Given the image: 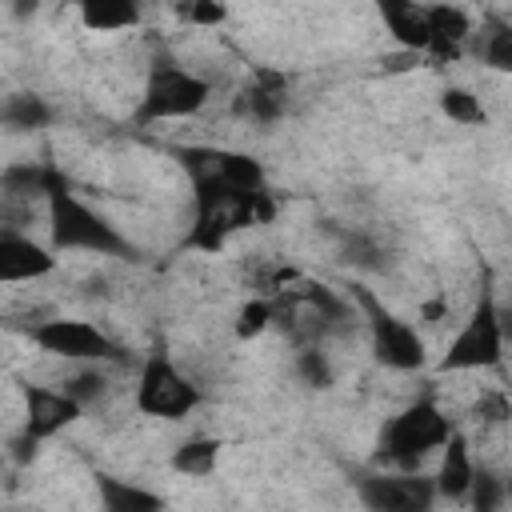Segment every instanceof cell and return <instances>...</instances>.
<instances>
[{"label":"cell","instance_id":"22","mask_svg":"<svg viewBox=\"0 0 512 512\" xmlns=\"http://www.w3.org/2000/svg\"><path fill=\"white\" fill-rule=\"evenodd\" d=\"M440 112H444L452 124H464V128H476V124L488 120L480 96L468 92V88H460V84H448V88L440 92Z\"/></svg>","mask_w":512,"mask_h":512},{"label":"cell","instance_id":"4","mask_svg":"<svg viewBox=\"0 0 512 512\" xmlns=\"http://www.w3.org/2000/svg\"><path fill=\"white\" fill-rule=\"evenodd\" d=\"M504 328H500V304L492 296V288L484 284L468 320L460 324V332L448 340L444 356H440V372H480V368H496L504 360Z\"/></svg>","mask_w":512,"mask_h":512},{"label":"cell","instance_id":"9","mask_svg":"<svg viewBox=\"0 0 512 512\" xmlns=\"http://www.w3.org/2000/svg\"><path fill=\"white\" fill-rule=\"evenodd\" d=\"M84 412V404L76 396H68L64 388H48V384H24V432L36 440H52L56 432H64L68 424H76Z\"/></svg>","mask_w":512,"mask_h":512},{"label":"cell","instance_id":"7","mask_svg":"<svg viewBox=\"0 0 512 512\" xmlns=\"http://www.w3.org/2000/svg\"><path fill=\"white\" fill-rule=\"evenodd\" d=\"M28 336L40 352L60 356V360H76V364H116V360H124V348L108 332H100L96 324L76 320V316H52V320L36 324Z\"/></svg>","mask_w":512,"mask_h":512},{"label":"cell","instance_id":"23","mask_svg":"<svg viewBox=\"0 0 512 512\" xmlns=\"http://www.w3.org/2000/svg\"><path fill=\"white\" fill-rule=\"evenodd\" d=\"M276 324V296H252V300H244V308H240V316H236V336L240 340H256L260 332H268Z\"/></svg>","mask_w":512,"mask_h":512},{"label":"cell","instance_id":"21","mask_svg":"<svg viewBox=\"0 0 512 512\" xmlns=\"http://www.w3.org/2000/svg\"><path fill=\"white\" fill-rule=\"evenodd\" d=\"M220 172H224V180H228L236 192H260V188H268L260 160L248 156V152H228V148H220Z\"/></svg>","mask_w":512,"mask_h":512},{"label":"cell","instance_id":"8","mask_svg":"<svg viewBox=\"0 0 512 512\" xmlns=\"http://www.w3.org/2000/svg\"><path fill=\"white\" fill-rule=\"evenodd\" d=\"M356 492L372 512H428L436 500V480L416 476V468L372 472L356 480Z\"/></svg>","mask_w":512,"mask_h":512},{"label":"cell","instance_id":"6","mask_svg":"<svg viewBox=\"0 0 512 512\" xmlns=\"http://www.w3.org/2000/svg\"><path fill=\"white\" fill-rule=\"evenodd\" d=\"M200 404V388L164 356L152 352L136 376V408L156 420H184Z\"/></svg>","mask_w":512,"mask_h":512},{"label":"cell","instance_id":"2","mask_svg":"<svg viewBox=\"0 0 512 512\" xmlns=\"http://www.w3.org/2000/svg\"><path fill=\"white\" fill-rule=\"evenodd\" d=\"M452 436L448 416L440 412L436 400L420 396L408 408H400L376 436V464H392V468H420L424 456H432L436 448H444V440Z\"/></svg>","mask_w":512,"mask_h":512},{"label":"cell","instance_id":"3","mask_svg":"<svg viewBox=\"0 0 512 512\" xmlns=\"http://www.w3.org/2000/svg\"><path fill=\"white\" fill-rule=\"evenodd\" d=\"M208 96H212V84L200 72H188L176 60H156L152 72H148V80H144V92L136 100L132 124L148 128V124L196 116L208 104Z\"/></svg>","mask_w":512,"mask_h":512},{"label":"cell","instance_id":"29","mask_svg":"<svg viewBox=\"0 0 512 512\" xmlns=\"http://www.w3.org/2000/svg\"><path fill=\"white\" fill-rule=\"evenodd\" d=\"M500 328H504V340L512 344V304H504V308H500Z\"/></svg>","mask_w":512,"mask_h":512},{"label":"cell","instance_id":"31","mask_svg":"<svg viewBox=\"0 0 512 512\" xmlns=\"http://www.w3.org/2000/svg\"><path fill=\"white\" fill-rule=\"evenodd\" d=\"M416 4H420V0H416Z\"/></svg>","mask_w":512,"mask_h":512},{"label":"cell","instance_id":"17","mask_svg":"<svg viewBox=\"0 0 512 512\" xmlns=\"http://www.w3.org/2000/svg\"><path fill=\"white\" fill-rule=\"evenodd\" d=\"M56 168H40V164H12L4 168V192L12 200H48L52 184H56Z\"/></svg>","mask_w":512,"mask_h":512},{"label":"cell","instance_id":"12","mask_svg":"<svg viewBox=\"0 0 512 512\" xmlns=\"http://www.w3.org/2000/svg\"><path fill=\"white\" fill-rule=\"evenodd\" d=\"M240 108L256 124H276L284 116V108H288V80L276 68H256V76L240 92Z\"/></svg>","mask_w":512,"mask_h":512},{"label":"cell","instance_id":"1","mask_svg":"<svg viewBox=\"0 0 512 512\" xmlns=\"http://www.w3.org/2000/svg\"><path fill=\"white\" fill-rule=\"evenodd\" d=\"M44 204H48V240L56 252H96L116 260H136V248L128 244V236H120V228L104 212L84 204L64 176H56Z\"/></svg>","mask_w":512,"mask_h":512},{"label":"cell","instance_id":"13","mask_svg":"<svg viewBox=\"0 0 512 512\" xmlns=\"http://www.w3.org/2000/svg\"><path fill=\"white\" fill-rule=\"evenodd\" d=\"M424 8H428V28H432V44H428L424 56L460 60L464 40L472 36V20L456 4H424Z\"/></svg>","mask_w":512,"mask_h":512},{"label":"cell","instance_id":"19","mask_svg":"<svg viewBox=\"0 0 512 512\" xmlns=\"http://www.w3.org/2000/svg\"><path fill=\"white\" fill-rule=\"evenodd\" d=\"M220 440L216 436H188L176 452H172V468L180 472V476H208V472H216V464H220Z\"/></svg>","mask_w":512,"mask_h":512},{"label":"cell","instance_id":"5","mask_svg":"<svg viewBox=\"0 0 512 512\" xmlns=\"http://www.w3.org/2000/svg\"><path fill=\"white\" fill-rule=\"evenodd\" d=\"M352 300L360 304L364 312V324H368V340H372V356L392 368V372H420L428 364V348H424V336L400 320L392 308H384L368 288H352Z\"/></svg>","mask_w":512,"mask_h":512},{"label":"cell","instance_id":"14","mask_svg":"<svg viewBox=\"0 0 512 512\" xmlns=\"http://www.w3.org/2000/svg\"><path fill=\"white\" fill-rule=\"evenodd\" d=\"M436 480V496L444 500H468V488L476 480V464H472V452H468V440L460 432H452L444 440V456H440V472L432 476Z\"/></svg>","mask_w":512,"mask_h":512},{"label":"cell","instance_id":"28","mask_svg":"<svg viewBox=\"0 0 512 512\" xmlns=\"http://www.w3.org/2000/svg\"><path fill=\"white\" fill-rule=\"evenodd\" d=\"M476 416L488 420V424H500V420L512 416V404H508V396H500V392H484V396L476 400Z\"/></svg>","mask_w":512,"mask_h":512},{"label":"cell","instance_id":"24","mask_svg":"<svg viewBox=\"0 0 512 512\" xmlns=\"http://www.w3.org/2000/svg\"><path fill=\"white\" fill-rule=\"evenodd\" d=\"M296 376L308 384V388H332V364L328 356L320 352V344H304L296 352Z\"/></svg>","mask_w":512,"mask_h":512},{"label":"cell","instance_id":"16","mask_svg":"<svg viewBox=\"0 0 512 512\" xmlns=\"http://www.w3.org/2000/svg\"><path fill=\"white\" fill-rule=\"evenodd\" d=\"M76 8L92 32H120L140 24V0H76Z\"/></svg>","mask_w":512,"mask_h":512},{"label":"cell","instance_id":"25","mask_svg":"<svg viewBox=\"0 0 512 512\" xmlns=\"http://www.w3.org/2000/svg\"><path fill=\"white\" fill-rule=\"evenodd\" d=\"M468 500H472V508H476V512H496V508L508 500V484L480 468V472H476V480H472V488H468Z\"/></svg>","mask_w":512,"mask_h":512},{"label":"cell","instance_id":"11","mask_svg":"<svg viewBox=\"0 0 512 512\" xmlns=\"http://www.w3.org/2000/svg\"><path fill=\"white\" fill-rule=\"evenodd\" d=\"M380 8V20L384 28L392 32V40L404 48V52H428L432 44V28H428V8L416 4V0H376Z\"/></svg>","mask_w":512,"mask_h":512},{"label":"cell","instance_id":"30","mask_svg":"<svg viewBox=\"0 0 512 512\" xmlns=\"http://www.w3.org/2000/svg\"><path fill=\"white\" fill-rule=\"evenodd\" d=\"M440 312H444V304H440V300H432V304H424V320H436Z\"/></svg>","mask_w":512,"mask_h":512},{"label":"cell","instance_id":"15","mask_svg":"<svg viewBox=\"0 0 512 512\" xmlns=\"http://www.w3.org/2000/svg\"><path fill=\"white\" fill-rule=\"evenodd\" d=\"M96 496L104 504V512H160L164 508V496L160 492H148L140 484H128V480H116V476H96Z\"/></svg>","mask_w":512,"mask_h":512},{"label":"cell","instance_id":"27","mask_svg":"<svg viewBox=\"0 0 512 512\" xmlns=\"http://www.w3.org/2000/svg\"><path fill=\"white\" fill-rule=\"evenodd\" d=\"M176 12L188 24H224V16H228L224 0H176Z\"/></svg>","mask_w":512,"mask_h":512},{"label":"cell","instance_id":"20","mask_svg":"<svg viewBox=\"0 0 512 512\" xmlns=\"http://www.w3.org/2000/svg\"><path fill=\"white\" fill-rule=\"evenodd\" d=\"M476 56L484 60V68L492 72H508L512 76V24L492 16L480 32V44H476Z\"/></svg>","mask_w":512,"mask_h":512},{"label":"cell","instance_id":"26","mask_svg":"<svg viewBox=\"0 0 512 512\" xmlns=\"http://www.w3.org/2000/svg\"><path fill=\"white\" fill-rule=\"evenodd\" d=\"M64 392L76 396L80 404H96V400L108 392V376H104L100 368H80L76 376L64 380Z\"/></svg>","mask_w":512,"mask_h":512},{"label":"cell","instance_id":"10","mask_svg":"<svg viewBox=\"0 0 512 512\" xmlns=\"http://www.w3.org/2000/svg\"><path fill=\"white\" fill-rule=\"evenodd\" d=\"M56 248L36 244L32 236L20 232H0V280L4 284H20V280H40L56 268Z\"/></svg>","mask_w":512,"mask_h":512},{"label":"cell","instance_id":"18","mask_svg":"<svg viewBox=\"0 0 512 512\" xmlns=\"http://www.w3.org/2000/svg\"><path fill=\"white\" fill-rule=\"evenodd\" d=\"M4 124L12 128V132H40V128H48V120H52V108H48V100L44 96H36V92H12L8 100H4Z\"/></svg>","mask_w":512,"mask_h":512}]
</instances>
